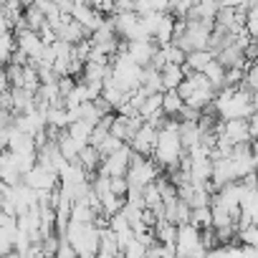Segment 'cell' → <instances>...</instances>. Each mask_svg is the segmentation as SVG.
I'll return each instance as SVG.
<instances>
[{
    "label": "cell",
    "mask_w": 258,
    "mask_h": 258,
    "mask_svg": "<svg viewBox=\"0 0 258 258\" xmlns=\"http://www.w3.org/2000/svg\"><path fill=\"white\" fill-rule=\"evenodd\" d=\"M203 74L208 76V81H210L215 89H223V86H225V66H223L218 58H213V61L203 69Z\"/></svg>",
    "instance_id": "22"
},
{
    "label": "cell",
    "mask_w": 258,
    "mask_h": 258,
    "mask_svg": "<svg viewBox=\"0 0 258 258\" xmlns=\"http://www.w3.org/2000/svg\"><path fill=\"white\" fill-rule=\"evenodd\" d=\"M162 172V167L155 162L152 155H137L129 162V170H126V180H129V187H145L150 182L157 180V175Z\"/></svg>",
    "instance_id": "5"
},
{
    "label": "cell",
    "mask_w": 258,
    "mask_h": 258,
    "mask_svg": "<svg viewBox=\"0 0 258 258\" xmlns=\"http://www.w3.org/2000/svg\"><path fill=\"white\" fill-rule=\"evenodd\" d=\"M160 111H162V91H152V94H147L145 101L140 104V116H142V121L150 119L152 114H160Z\"/></svg>",
    "instance_id": "20"
},
{
    "label": "cell",
    "mask_w": 258,
    "mask_h": 258,
    "mask_svg": "<svg viewBox=\"0 0 258 258\" xmlns=\"http://www.w3.org/2000/svg\"><path fill=\"white\" fill-rule=\"evenodd\" d=\"M0 180H6L8 185H18L23 180V172L11 150H0Z\"/></svg>",
    "instance_id": "12"
},
{
    "label": "cell",
    "mask_w": 258,
    "mask_h": 258,
    "mask_svg": "<svg viewBox=\"0 0 258 258\" xmlns=\"http://www.w3.org/2000/svg\"><path fill=\"white\" fill-rule=\"evenodd\" d=\"M121 255H129V258H137V255H147V243L140 238V235H132L126 240V245L121 248Z\"/></svg>",
    "instance_id": "25"
},
{
    "label": "cell",
    "mask_w": 258,
    "mask_h": 258,
    "mask_svg": "<svg viewBox=\"0 0 258 258\" xmlns=\"http://www.w3.org/2000/svg\"><path fill=\"white\" fill-rule=\"evenodd\" d=\"M152 157L165 172H172V170L180 167V160L185 157V147H182V140H180V119L167 116L165 126L157 135V145H155Z\"/></svg>",
    "instance_id": "1"
},
{
    "label": "cell",
    "mask_w": 258,
    "mask_h": 258,
    "mask_svg": "<svg viewBox=\"0 0 258 258\" xmlns=\"http://www.w3.org/2000/svg\"><path fill=\"white\" fill-rule=\"evenodd\" d=\"M160 46L152 41V38H135V41H124V51L126 56L132 58L135 63L140 66H150L152 63V56Z\"/></svg>",
    "instance_id": "11"
},
{
    "label": "cell",
    "mask_w": 258,
    "mask_h": 258,
    "mask_svg": "<svg viewBox=\"0 0 258 258\" xmlns=\"http://www.w3.org/2000/svg\"><path fill=\"white\" fill-rule=\"evenodd\" d=\"M190 223L198 225L200 230H203V228H210V225H213V210H210V205L192 208V213H190Z\"/></svg>",
    "instance_id": "24"
},
{
    "label": "cell",
    "mask_w": 258,
    "mask_h": 258,
    "mask_svg": "<svg viewBox=\"0 0 258 258\" xmlns=\"http://www.w3.org/2000/svg\"><path fill=\"white\" fill-rule=\"evenodd\" d=\"M157 135H160L157 126H152L150 121H142L140 129L135 132V137L129 140V147H132L137 155H152L155 145H157Z\"/></svg>",
    "instance_id": "10"
},
{
    "label": "cell",
    "mask_w": 258,
    "mask_h": 258,
    "mask_svg": "<svg viewBox=\"0 0 258 258\" xmlns=\"http://www.w3.org/2000/svg\"><path fill=\"white\" fill-rule=\"evenodd\" d=\"M91 96H89V89H86V84L84 81H76L74 84V89L63 96V106H69V109H76V106H81L84 101H89Z\"/></svg>",
    "instance_id": "19"
},
{
    "label": "cell",
    "mask_w": 258,
    "mask_h": 258,
    "mask_svg": "<svg viewBox=\"0 0 258 258\" xmlns=\"http://www.w3.org/2000/svg\"><path fill=\"white\" fill-rule=\"evenodd\" d=\"M177 94L185 99L187 106L203 111V109H208V106L213 104L218 89L208 81V76H205L203 71H190V74L182 79V84L177 86Z\"/></svg>",
    "instance_id": "3"
},
{
    "label": "cell",
    "mask_w": 258,
    "mask_h": 258,
    "mask_svg": "<svg viewBox=\"0 0 258 258\" xmlns=\"http://www.w3.org/2000/svg\"><path fill=\"white\" fill-rule=\"evenodd\" d=\"M16 33L13 31H3L0 33V66H8L11 58H13V51H16Z\"/></svg>",
    "instance_id": "21"
},
{
    "label": "cell",
    "mask_w": 258,
    "mask_h": 258,
    "mask_svg": "<svg viewBox=\"0 0 258 258\" xmlns=\"http://www.w3.org/2000/svg\"><path fill=\"white\" fill-rule=\"evenodd\" d=\"M76 162H79L89 175H94V172L99 170V165H101V152H99L94 145H86V147H81V152H79Z\"/></svg>",
    "instance_id": "15"
},
{
    "label": "cell",
    "mask_w": 258,
    "mask_h": 258,
    "mask_svg": "<svg viewBox=\"0 0 258 258\" xmlns=\"http://www.w3.org/2000/svg\"><path fill=\"white\" fill-rule=\"evenodd\" d=\"M109 187H111V192H114V195H121V198H126V192H129V180H126V175L109 177Z\"/></svg>",
    "instance_id": "26"
},
{
    "label": "cell",
    "mask_w": 258,
    "mask_h": 258,
    "mask_svg": "<svg viewBox=\"0 0 258 258\" xmlns=\"http://www.w3.org/2000/svg\"><path fill=\"white\" fill-rule=\"evenodd\" d=\"M13 33H16V46L31 58V63L38 61V56H41L43 48H46L41 33H38V31H31V28H16Z\"/></svg>",
    "instance_id": "9"
},
{
    "label": "cell",
    "mask_w": 258,
    "mask_h": 258,
    "mask_svg": "<svg viewBox=\"0 0 258 258\" xmlns=\"http://www.w3.org/2000/svg\"><path fill=\"white\" fill-rule=\"evenodd\" d=\"M160 76H162V89H177L182 79L187 76V71L182 63H165L160 69Z\"/></svg>",
    "instance_id": "13"
},
{
    "label": "cell",
    "mask_w": 258,
    "mask_h": 258,
    "mask_svg": "<svg viewBox=\"0 0 258 258\" xmlns=\"http://www.w3.org/2000/svg\"><path fill=\"white\" fill-rule=\"evenodd\" d=\"M208 248L203 245V230L192 223L177 225V240H175V255H205Z\"/></svg>",
    "instance_id": "6"
},
{
    "label": "cell",
    "mask_w": 258,
    "mask_h": 258,
    "mask_svg": "<svg viewBox=\"0 0 258 258\" xmlns=\"http://www.w3.org/2000/svg\"><path fill=\"white\" fill-rule=\"evenodd\" d=\"M96 255H121V248L116 243V233L106 225L101 228V238H99V253Z\"/></svg>",
    "instance_id": "17"
},
{
    "label": "cell",
    "mask_w": 258,
    "mask_h": 258,
    "mask_svg": "<svg viewBox=\"0 0 258 258\" xmlns=\"http://www.w3.org/2000/svg\"><path fill=\"white\" fill-rule=\"evenodd\" d=\"M23 182H26L28 187H33L36 192H41V190H53V187H58V172H53L51 167L36 162V165L23 175Z\"/></svg>",
    "instance_id": "8"
},
{
    "label": "cell",
    "mask_w": 258,
    "mask_h": 258,
    "mask_svg": "<svg viewBox=\"0 0 258 258\" xmlns=\"http://www.w3.org/2000/svg\"><path fill=\"white\" fill-rule=\"evenodd\" d=\"M185 106V99L177 94V89H165L162 91V111L167 116H177Z\"/></svg>",
    "instance_id": "18"
},
{
    "label": "cell",
    "mask_w": 258,
    "mask_h": 258,
    "mask_svg": "<svg viewBox=\"0 0 258 258\" xmlns=\"http://www.w3.org/2000/svg\"><path fill=\"white\" fill-rule=\"evenodd\" d=\"M215 114L220 119H248L253 111H255V104H253V94L245 89V86H223L218 89L213 104Z\"/></svg>",
    "instance_id": "2"
},
{
    "label": "cell",
    "mask_w": 258,
    "mask_h": 258,
    "mask_svg": "<svg viewBox=\"0 0 258 258\" xmlns=\"http://www.w3.org/2000/svg\"><path fill=\"white\" fill-rule=\"evenodd\" d=\"M243 3H245V0H218L220 8H240Z\"/></svg>",
    "instance_id": "27"
},
{
    "label": "cell",
    "mask_w": 258,
    "mask_h": 258,
    "mask_svg": "<svg viewBox=\"0 0 258 258\" xmlns=\"http://www.w3.org/2000/svg\"><path fill=\"white\" fill-rule=\"evenodd\" d=\"M155 238L160 243L175 245V240H177V223H172L167 218H157V223H155Z\"/></svg>",
    "instance_id": "16"
},
{
    "label": "cell",
    "mask_w": 258,
    "mask_h": 258,
    "mask_svg": "<svg viewBox=\"0 0 258 258\" xmlns=\"http://www.w3.org/2000/svg\"><path fill=\"white\" fill-rule=\"evenodd\" d=\"M63 235L71 240V245L76 248V255H96L99 253V238H101V228L96 223H76L69 220Z\"/></svg>",
    "instance_id": "4"
},
{
    "label": "cell",
    "mask_w": 258,
    "mask_h": 258,
    "mask_svg": "<svg viewBox=\"0 0 258 258\" xmlns=\"http://www.w3.org/2000/svg\"><path fill=\"white\" fill-rule=\"evenodd\" d=\"M132 157H135V150L129 147V145H121L119 150H114V152H109L106 157H101V165H99L96 172H101V175H106V177L126 175Z\"/></svg>",
    "instance_id": "7"
},
{
    "label": "cell",
    "mask_w": 258,
    "mask_h": 258,
    "mask_svg": "<svg viewBox=\"0 0 258 258\" xmlns=\"http://www.w3.org/2000/svg\"><path fill=\"white\" fill-rule=\"evenodd\" d=\"M215 58V53L210 51V48H198V51H187V58H185V71L190 74V71H203L210 61Z\"/></svg>",
    "instance_id": "14"
},
{
    "label": "cell",
    "mask_w": 258,
    "mask_h": 258,
    "mask_svg": "<svg viewBox=\"0 0 258 258\" xmlns=\"http://www.w3.org/2000/svg\"><path fill=\"white\" fill-rule=\"evenodd\" d=\"M23 21H26V28L38 31V28L46 23V13H43L36 3H31V6H26V8H23Z\"/></svg>",
    "instance_id": "23"
}]
</instances>
